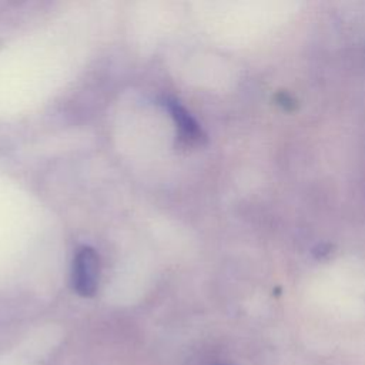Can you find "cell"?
<instances>
[{
  "label": "cell",
  "mask_w": 365,
  "mask_h": 365,
  "mask_svg": "<svg viewBox=\"0 0 365 365\" xmlns=\"http://www.w3.org/2000/svg\"><path fill=\"white\" fill-rule=\"evenodd\" d=\"M167 108L170 110L171 117L175 121L181 141L187 144H195L205 140V134L202 133L198 123L190 115V113L178 101L167 100Z\"/></svg>",
  "instance_id": "obj_2"
},
{
  "label": "cell",
  "mask_w": 365,
  "mask_h": 365,
  "mask_svg": "<svg viewBox=\"0 0 365 365\" xmlns=\"http://www.w3.org/2000/svg\"><path fill=\"white\" fill-rule=\"evenodd\" d=\"M98 285V255L90 247H81L73 261V287L81 297H93Z\"/></svg>",
  "instance_id": "obj_1"
}]
</instances>
